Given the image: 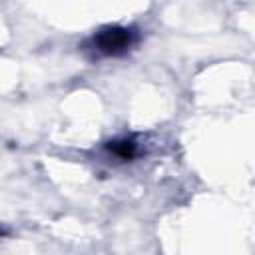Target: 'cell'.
Listing matches in <instances>:
<instances>
[{"label":"cell","mask_w":255,"mask_h":255,"mask_svg":"<svg viewBox=\"0 0 255 255\" xmlns=\"http://www.w3.org/2000/svg\"><path fill=\"white\" fill-rule=\"evenodd\" d=\"M135 42V32L126 26H104L92 40L90 48L100 56H124Z\"/></svg>","instance_id":"6da1fadb"},{"label":"cell","mask_w":255,"mask_h":255,"mask_svg":"<svg viewBox=\"0 0 255 255\" xmlns=\"http://www.w3.org/2000/svg\"><path fill=\"white\" fill-rule=\"evenodd\" d=\"M110 151L116 155V157H120V159H131L133 155H135V151H137V145H135V141L131 139V137H124V139H114V141H110Z\"/></svg>","instance_id":"7a4b0ae2"}]
</instances>
